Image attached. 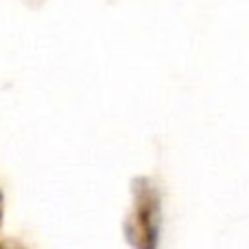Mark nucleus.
Returning a JSON list of instances; mask_svg holds the SVG:
<instances>
[{
    "label": "nucleus",
    "instance_id": "f257e3e1",
    "mask_svg": "<svg viewBox=\"0 0 249 249\" xmlns=\"http://www.w3.org/2000/svg\"><path fill=\"white\" fill-rule=\"evenodd\" d=\"M133 195H136V210L131 219L127 221V234L129 238L138 234V247H153L155 245V230H158V195L151 188L149 181L138 179L133 184Z\"/></svg>",
    "mask_w": 249,
    "mask_h": 249
},
{
    "label": "nucleus",
    "instance_id": "f03ea898",
    "mask_svg": "<svg viewBox=\"0 0 249 249\" xmlns=\"http://www.w3.org/2000/svg\"><path fill=\"white\" fill-rule=\"evenodd\" d=\"M0 221H2V193H0Z\"/></svg>",
    "mask_w": 249,
    "mask_h": 249
}]
</instances>
